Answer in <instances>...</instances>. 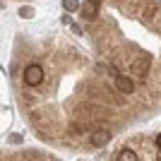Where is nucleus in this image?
<instances>
[{"label": "nucleus", "instance_id": "9d476101", "mask_svg": "<svg viewBox=\"0 0 161 161\" xmlns=\"http://www.w3.org/2000/svg\"><path fill=\"white\" fill-rule=\"evenodd\" d=\"M156 147H159V149H161V132H159V135H156Z\"/></svg>", "mask_w": 161, "mask_h": 161}, {"label": "nucleus", "instance_id": "f03ea898", "mask_svg": "<svg viewBox=\"0 0 161 161\" xmlns=\"http://www.w3.org/2000/svg\"><path fill=\"white\" fill-rule=\"evenodd\" d=\"M24 82H27L29 87L41 84V82H43V67L41 65H29L27 70H24Z\"/></svg>", "mask_w": 161, "mask_h": 161}, {"label": "nucleus", "instance_id": "423d86ee", "mask_svg": "<svg viewBox=\"0 0 161 161\" xmlns=\"http://www.w3.org/2000/svg\"><path fill=\"white\" fill-rule=\"evenodd\" d=\"M115 87H118V92H120V94H132L135 84H132V80H130V77L118 75V77H115Z\"/></svg>", "mask_w": 161, "mask_h": 161}, {"label": "nucleus", "instance_id": "1a4fd4ad", "mask_svg": "<svg viewBox=\"0 0 161 161\" xmlns=\"http://www.w3.org/2000/svg\"><path fill=\"white\" fill-rule=\"evenodd\" d=\"M19 14H22V17H34V10H31V7H22Z\"/></svg>", "mask_w": 161, "mask_h": 161}, {"label": "nucleus", "instance_id": "0eeeda50", "mask_svg": "<svg viewBox=\"0 0 161 161\" xmlns=\"http://www.w3.org/2000/svg\"><path fill=\"white\" fill-rule=\"evenodd\" d=\"M115 159H118V161H135V159H137V154H135L132 149H120Z\"/></svg>", "mask_w": 161, "mask_h": 161}, {"label": "nucleus", "instance_id": "7ed1b4c3", "mask_svg": "<svg viewBox=\"0 0 161 161\" xmlns=\"http://www.w3.org/2000/svg\"><path fill=\"white\" fill-rule=\"evenodd\" d=\"M108 140H111V132H108V128H96L94 132L89 135V142H92L94 147H103V144H108Z\"/></svg>", "mask_w": 161, "mask_h": 161}, {"label": "nucleus", "instance_id": "f257e3e1", "mask_svg": "<svg viewBox=\"0 0 161 161\" xmlns=\"http://www.w3.org/2000/svg\"><path fill=\"white\" fill-rule=\"evenodd\" d=\"M149 65H152V58L149 55H137L132 63V75L135 77H140V80H144L149 72Z\"/></svg>", "mask_w": 161, "mask_h": 161}, {"label": "nucleus", "instance_id": "39448f33", "mask_svg": "<svg viewBox=\"0 0 161 161\" xmlns=\"http://www.w3.org/2000/svg\"><path fill=\"white\" fill-rule=\"evenodd\" d=\"M152 19H161V5L159 3H149L147 10H144V22L152 24Z\"/></svg>", "mask_w": 161, "mask_h": 161}, {"label": "nucleus", "instance_id": "6e6552de", "mask_svg": "<svg viewBox=\"0 0 161 161\" xmlns=\"http://www.w3.org/2000/svg\"><path fill=\"white\" fill-rule=\"evenodd\" d=\"M63 7H65L67 12H75V10L80 7V3H77V0H63Z\"/></svg>", "mask_w": 161, "mask_h": 161}, {"label": "nucleus", "instance_id": "20e7f679", "mask_svg": "<svg viewBox=\"0 0 161 161\" xmlns=\"http://www.w3.org/2000/svg\"><path fill=\"white\" fill-rule=\"evenodd\" d=\"M96 14H99V0H87L82 5V17L84 19H96Z\"/></svg>", "mask_w": 161, "mask_h": 161}]
</instances>
